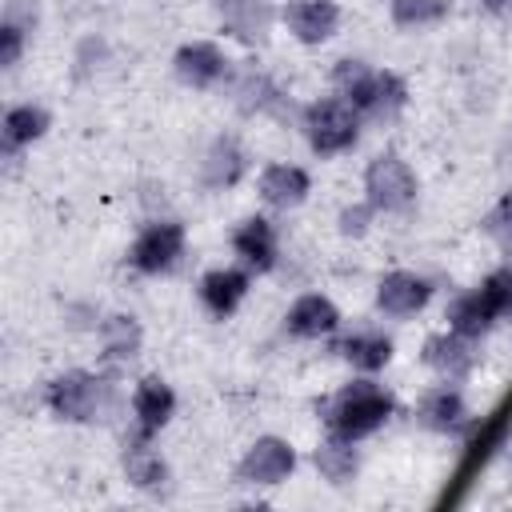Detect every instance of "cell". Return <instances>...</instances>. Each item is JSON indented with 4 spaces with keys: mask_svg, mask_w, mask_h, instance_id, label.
Segmentation results:
<instances>
[{
    "mask_svg": "<svg viewBox=\"0 0 512 512\" xmlns=\"http://www.w3.org/2000/svg\"><path fill=\"white\" fill-rule=\"evenodd\" d=\"M332 84L364 120H392L408 104V84L388 68H368L364 60H340Z\"/></svg>",
    "mask_w": 512,
    "mask_h": 512,
    "instance_id": "6da1fadb",
    "label": "cell"
},
{
    "mask_svg": "<svg viewBox=\"0 0 512 512\" xmlns=\"http://www.w3.org/2000/svg\"><path fill=\"white\" fill-rule=\"evenodd\" d=\"M392 412H396V400L384 384L352 380L324 404V428H328V436H340V440L356 444V440L372 436L376 428H384V420Z\"/></svg>",
    "mask_w": 512,
    "mask_h": 512,
    "instance_id": "7a4b0ae2",
    "label": "cell"
},
{
    "mask_svg": "<svg viewBox=\"0 0 512 512\" xmlns=\"http://www.w3.org/2000/svg\"><path fill=\"white\" fill-rule=\"evenodd\" d=\"M360 112L336 92V96H320L304 108V140L316 156H340L360 140Z\"/></svg>",
    "mask_w": 512,
    "mask_h": 512,
    "instance_id": "3957f363",
    "label": "cell"
},
{
    "mask_svg": "<svg viewBox=\"0 0 512 512\" xmlns=\"http://www.w3.org/2000/svg\"><path fill=\"white\" fill-rule=\"evenodd\" d=\"M104 400H108V384L96 376V372H84V368H72V372H60L48 380L44 388V404L52 416L68 420V424H88L104 412Z\"/></svg>",
    "mask_w": 512,
    "mask_h": 512,
    "instance_id": "277c9868",
    "label": "cell"
},
{
    "mask_svg": "<svg viewBox=\"0 0 512 512\" xmlns=\"http://www.w3.org/2000/svg\"><path fill=\"white\" fill-rule=\"evenodd\" d=\"M364 200L376 212H408L416 204V172L404 156L380 152L364 168Z\"/></svg>",
    "mask_w": 512,
    "mask_h": 512,
    "instance_id": "5b68a950",
    "label": "cell"
},
{
    "mask_svg": "<svg viewBox=\"0 0 512 512\" xmlns=\"http://www.w3.org/2000/svg\"><path fill=\"white\" fill-rule=\"evenodd\" d=\"M184 224L180 220H152L136 232L132 248H128V264L144 276H160L168 268H176V260L184 256Z\"/></svg>",
    "mask_w": 512,
    "mask_h": 512,
    "instance_id": "8992f818",
    "label": "cell"
},
{
    "mask_svg": "<svg viewBox=\"0 0 512 512\" xmlns=\"http://www.w3.org/2000/svg\"><path fill=\"white\" fill-rule=\"evenodd\" d=\"M296 468V448L284 436H260L248 444V452L236 464V480L252 484V488H272L280 480H288Z\"/></svg>",
    "mask_w": 512,
    "mask_h": 512,
    "instance_id": "52a82bcc",
    "label": "cell"
},
{
    "mask_svg": "<svg viewBox=\"0 0 512 512\" xmlns=\"http://www.w3.org/2000/svg\"><path fill=\"white\" fill-rule=\"evenodd\" d=\"M428 300H432V280L420 276V272L396 268V272L380 276V284H376V308L384 316H392V320H404V316L424 312Z\"/></svg>",
    "mask_w": 512,
    "mask_h": 512,
    "instance_id": "ba28073f",
    "label": "cell"
},
{
    "mask_svg": "<svg viewBox=\"0 0 512 512\" xmlns=\"http://www.w3.org/2000/svg\"><path fill=\"white\" fill-rule=\"evenodd\" d=\"M232 252L248 272H272L280 260V236L268 216H244L232 228Z\"/></svg>",
    "mask_w": 512,
    "mask_h": 512,
    "instance_id": "9c48e42d",
    "label": "cell"
},
{
    "mask_svg": "<svg viewBox=\"0 0 512 512\" xmlns=\"http://www.w3.org/2000/svg\"><path fill=\"white\" fill-rule=\"evenodd\" d=\"M172 72H176V80L188 84V88H212V84H220V80L228 76V56H224V48L212 44V40H188V44L176 48Z\"/></svg>",
    "mask_w": 512,
    "mask_h": 512,
    "instance_id": "30bf717a",
    "label": "cell"
},
{
    "mask_svg": "<svg viewBox=\"0 0 512 512\" xmlns=\"http://www.w3.org/2000/svg\"><path fill=\"white\" fill-rule=\"evenodd\" d=\"M248 284H252L248 268H208V272L200 276V284H196V296H200V304H204L208 316L228 320V316L244 304Z\"/></svg>",
    "mask_w": 512,
    "mask_h": 512,
    "instance_id": "8fae6325",
    "label": "cell"
},
{
    "mask_svg": "<svg viewBox=\"0 0 512 512\" xmlns=\"http://www.w3.org/2000/svg\"><path fill=\"white\" fill-rule=\"evenodd\" d=\"M340 328V308L324 292H304L284 312V332L296 340H324Z\"/></svg>",
    "mask_w": 512,
    "mask_h": 512,
    "instance_id": "7c38bea8",
    "label": "cell"
},
{
    "mask_svg": "<svg viewBox=\"0 0 512 512\" xmlns=\"http://www.w3.org/2000/svg\"><path fill=\"white\" fill-rule=\"evenodd\" d=\"M176 412V392L164 376H144L132 388V416H136V432L144 440H152Z\"/></svg>",
    "mask_w": 512,
    "mask_h": 512,
    "instance_id": "4fadbf2b",
    "label": "cell"
},
{
    "mask_svg": "<svg viewBox=\"0 0 512 512\" xmlns=\"http://www.w3.org/2000/svg\"><path fill=\"white\" fill-rule=\"evenodd\" d=\"M280 16L300 44H324L340 28V8L332 0H288Z\"/></svg>",
    "mask_w": 512,
    "mask_h": 512,
    "instance_id": "5bb4252c",
    "label": "cell"
},
{
    "mask_svg": "<svg viewBox=\"0 0 512 512\" xmlns=\"http://www.w3.org/2000/svg\"><path fill=\"white\" fill-rule=\"evenodd\" d=\"M424 364L440 376V380H464L476 364V352H472V340L468 336H456L452 328L440 332V336H428L424 340Z\"/></svg>",
    "mask_w": 512,
    "mask_h": 512,
    "instance_id": "9a60e30c",
    "label": "cell"
},
{
    "mask_svg": "<svg viewBox=\"0 0 512 512\" xmlns=\"http://www.w3.org/2000/svg\"><path fill=\"white\" fill-rule=\"evenodd\" d=\"M308 192H312V176L300 164H284L280 160V164H268L260 172V196L272 208H296V204L308 200Z\"/></svg>",
    "mask_w": 512,
    "mask_h": 512,
    "instance_id": "2e32d148",
    "label": "cell"
},
{
    "mask_svg": "<svg viewBox=\"0 0 512 512\" xmlns=\"http://www.w3.org/2000/svg\"><path fill=\"white\" fill-rule=\"evenodd\" d=\"M244 164H248V156H244L240 140L236 136H216L204 152L200 180H204V188H232L244 176Z\"/></svg>",
    "mask_w": 512,
    "mask_h": 512,
    "instance_id": "e0dca14e",
    "label": "cell"
},
{
    "mask_svg": "<svg viewBox=\"0 0 512 512\" xmlns=\"http://www.w3.org/2000/svg\"><path fill=\"white\" fill-rule=\"evenodd\" d=\"M48 128H52V116H48L44 104H12V108L4 112V124H0L4 152H20V148L36 144Z\"/></svg>",
    "mask_w": 512,
    "mask_h": 512,
    "instance_id": "ac0fdd59",
    "label": "cell"
},
{
    "mask_svg": "<svg viewBox=\"0 0 512 512\" xmlns=\"http://www.w3.org/2000/svg\"><path fill=\"white\" fill-rule=\"evenodd\" d=\"M416 416H420V424H424V428H432V432H456V428L468 420V404H464L460 388L440 384V388L424 392V400H420Z\"/></svg>",
    "mask_w": 512,
    "mask_h": 512,
    "instance_id": "d6986e66",
    "label": "cell"
},
{
    "mask_svg": "<svg viewBox=\"0 0 512 512\" xmlns=\"http://www.w3.org/2000/svg\"><path fill=\"white\" fill-rule=\"evenodd\" d=\"M448 328L456 332V336H468V340H480L492 324H496V312L488 308V300L480 296V288H472V292H460V296H452V304H448Z\"/></svg>",
    "mask_w": 512,
    "mask_h": 512,
    "instance_id": "ffe728a7",
    "label": "cell"
},
{
    "mask_svg": "<svg viewBox=\"0 0 512 512\" xmlns=\"http://www.w3.org/2000/svg\"><path fill=\"white\" fill-rule=\"evenodd\" d=\"M336 352L360 372H380L392 360V340L384 332H352L336 344Z\"/></svg>",
    "mask_w": 512,
    "mask_h": 512,
    "instance_id": "44dd1931",
    "label": "cell"
},
{
    "mask_svg": "<svg viewBox=\"0 0 512 512\" xmlns=\"http://www.w3.org/2000/svg\"><path fill=\"white\" fill-rule=\"evenodd\" d=\"M312 460H316V468H320V476H324L328 484H348V480L356 476V468H360L356 444H352V440H340V436H328V440L312 452Z\"/></svg>",
    "mask_w": 512,
    "mask_h": 512,
    "instance_id": "7402d4cb",
    "label": "cell"
},
{
    "mask_svg": "<svg viewBox=\"0 0 512 512\" xmlns=\"http://www.w3.org/2000/svg\"><path fill=\"white\" fill-rule=\"evenodd\" d=\"M124 472H128V480H132L136 488H160V484L168 480L164 456H160L156 448H148L144 436H140V444H132V448L124 452Z\"/></svg>",
    "mask_w": 512,
    "mask_h": 512,
    "instance_id": "603a6c76",
    "label": "cell"
},
{
    "mask_svg": "<svg viewBox=\"0 0 512 512\" xmlns=\"http://www.w3.org/2000/svg\"><path fill=\"white\" fill-rule=\"evenodd\" d=\"M388 12L400 28H428L452 12V0H388Z\"/></svg>",
    "mask_w": 512,
    "mask_h": 512,
    "instance_id": "cb8c5ba5",
    "label": "cell"
},
{
    "mask_svg": "<svg viewBox=\"0 0 512 512\" xmlns=\"http://www.w3.org/2000/svg\"><path fill=\"white\" fill-rule=\"evenodd\" d=\"M480 296L488 300V308L496 312V320L512 316V264L492 268V272L480 280Z\"/></svg>",
    "mask_w": 512,
    "mask_h": 512,
    "instance_id": "d4e9b609",
    "label": "cell"
},
{
    "mask_svg": "<svg viewBox=\"0 0 512 512\" xmlns=\"http://www.w3.org/2000/svg\"><path fill=\"white\" fill-rule=\"evenodd\" d=\"M104 348H108V356H116V360L132 356V352L140 348V328H136V320H132V316H112V320L104 324Z\"/></svg>",
    "mask_w": 512,
    "mask_h": 512,
    "instance_id": "484cf974",
    "label": "cell"
},
{
    "mask_svg": "<svg viewBox=\"0 0 512 512\" xmlns=\"http://www.w3.org/2000/svg\"><path fill=\"white\" fill-rule=\"evenodd\" d=\"M484 232H488L496 244L512 248V192L500 196V200L488 208V216H484Z\"/></svg>",
    "mask_w": 512,
    "mask_h": 512,
    "instance_id": "4316f807",
    "label": "cell"
},
{
    "mask_svg": "<svg viewBox=\"0 0 512 512\" xmlns=\"http://www.w3.org/2000/svg\"><path fill=\"white\" fill-rule=\"evenodd\" d=\"M20 52H24V28L16 20H4L0 24V64L12 68L20 60Z\"/></svg>",
    "mask_w": 512,
    "mask_h": 512,
    "instance_id": "83f0119b",
    "label": "cell"
},
{
    "mask_svg": "<svg viewBox=\"0 0 512 512\" xmlns=\"http://www.w3.org/2000/svg\"><path fill=\"white\" fill-rule=\"evenodd\" d=\"M372 212H376V208H372V204H368V200H364V204H356V208H348V212H344V216H340V228H344V232H348V236H352V232H356V236H360V232H364V220H368V216H372Z\"/></svg>",
    "mask_w": 512,
    "mask_h": 512,
    "instance_id": "f1b7e54d",
    "label": "cell"
},
{
    "mask_svg": "<svg viewBox=\"0 0 512 512\" xmlns=\"http://www.w3.org/2000/svg\"><path fill=\"white\" fill-rule=\"evenodd\" d=\"M484 4H488V8H492V12H500V8H508V4H512V0H484Z\"/></svg>",
    "mask_w": 512,
    "mask_h": 512,
    "instance_id": "f546056e",
    "label": "cell"
}]
</instances>
